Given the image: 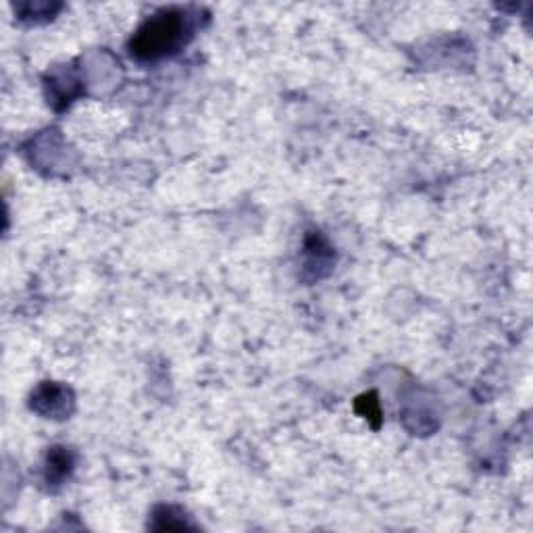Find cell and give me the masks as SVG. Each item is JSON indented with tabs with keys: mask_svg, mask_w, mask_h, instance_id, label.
I'll return each instance as SVG.
<instances>
[{
	"mask_svg": "<svg viewBox=\"0 0 533 533\" xmlns=\"http://www.w3.org/2000/svg\"><path fill=\"white\" fill-rule=\"evenodd\" d=\"M73 467L71 454L65 452L63 448H55L53 454L48 456V481H61L69 475Z\"/></svg>",
	"mask_w": 533,
	"mask_h": 533,
	"instance_id": "7a4b0ae2",
	"label": "cell"
},
{
	"mask_svg": "<svg viewBox=\"0 0 533 533\" xmlns=\"http://www.w3.org/2000/svg\"><path fill=\"white\" fill-rule=\"evenodd\" d=\"M188 34V19L182 11H163L142 25L132 40V55L142 61H157L175 53Z\"/></svg>",
	"mask_w": 533,
	"mask_h": 533,
	"instance_id": "6da1fadb",
	"label": "cell"
}]
</instances>
